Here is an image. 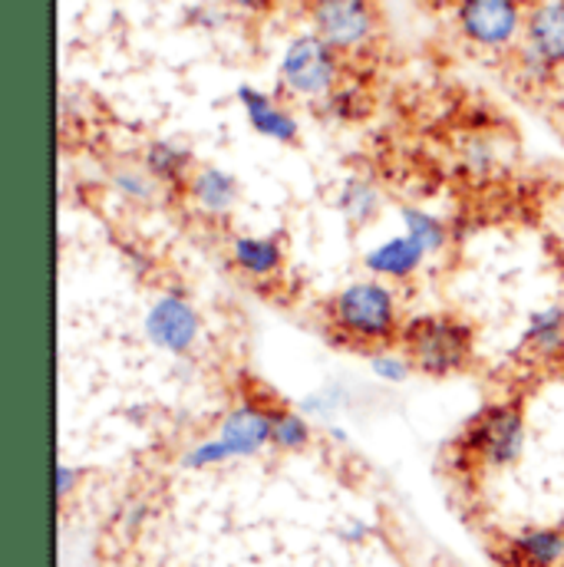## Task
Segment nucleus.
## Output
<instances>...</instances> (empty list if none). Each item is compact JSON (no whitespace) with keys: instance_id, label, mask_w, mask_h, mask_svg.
Segmentation results:
<instances>
[{"instance_id":"obj_1","label":"nucleus","mask_w":564,"mask_h":567,"mask_svg":"<svg viewBox=\"0 0 564 567\" xmlns=\"http://www.w3.org/2000/svg\"><path fill=\"white\" fill-rule=\"evenodd\" d=\"M472 330L449 313L417 317L403 327V353L410 357L413 370L425 377H449L465 370L472 360Z\"/></svg>"},{"instance_id":"obj_2","label":"nucleus","mask_w":564,"mask_h":567,"mask_svg":"<svg viewBox=\"0 0 564 567\" xmlns=\"http://www.w3.org/2000/svg\"><path fill=\"white\" fill-rule=\"evenodd\" d=\"M334 327L360 343H387L400 330V300L383 281H353L330 300Z\"/></svg>"},{"instance_id":"obj_3","label":"nucleus","mask_w":564,"mask_h":567,"mask_svg":"<svg viewBox=\"0 0 564 567\" xmlns=\"http://www.w3.org/2000/svg\"><path fill=\"white\" fill-rule=\"evenodd\" d=\"M265 445H271V410L258 403H238L225 413L215 435L188 445L182 455V468H212L235 458H252Z\"/></svg>"},{"instance_id":"obj_4","label":"nucleus","mask_w":564,"mask_h":567,"mask_svg":"<svg viewBox=\"0 0 564 567\" xmlns=\"http://www.w3.org/2000/svg\"><path fill=\"white\" fill-rule=\"evenodd\" d=\"M278 76L290 96L327 100L340 80V53L317 33H300L287 43Z\"/></svg>"},{"instance_id":"obj_5","label":"nucleus","mask_w":564,"mask_h":567,"mask_svg":"<svg viewBox=\"0 0 564 567\" xmlns=\"http://www.w3.org/2000/svg\"><path fill=\"white\" fill-rule=\"evenodd\" d=\"M462 449L472 462L489 468H509L519 462L525 449V416L515 403H495L485 406L462 439Z\"/></svg>"},{"instance_id":"obj_6","label":"nucleus","mask_w":564,"mask_h":567,"mask_svg":"<svg viewBox=\"0 0 564 567\" xmlns=\"http://www.w3.org/2000/svg\"><path fill=\"white\" fill-rule=\"evenodd\" d=\"M310 23L337 53H357L373 43L380 13L373 0H310Z\"/></svg>"},{"instance_id":"obj_7","label":"nucleus","mask_w":564,"mask_h":567,"mask_svg":"<svg viewBox=\"0 0 564 567\" xmlns=\"http://www.w3.org/2000/svg\"><path fill=\"white\" fill-rule=\"evenodd\" d=\"M455 20L465 40L485 50H502L515 43L525 23L519 0H459Z\"/></svg>"},{"instance_id":"obj_8","label":"nucleus","mask_w":564,"mask_h":567,"mask_svg":"<svg viewBox=\"0 0 564 567\" xmlns=\"http://www.w3.org/2000/svg\"><path fill=\"white\" fill-rule=\"evenodd\" d=\"M145 333L158 350L182 357V353L195 350V343L202 337V317L188 297L162 293L145 313Z\"/></svg>"},{"instance_id":"obj_9","label":"nucleus","mask_w":564,"mask_h":567,"mask_svg":"<svg viewBox=\"0 0 564 567\" xmlns=\"http://www.w3.org/2000/svg\"><path fill=\"white\" fill-rule=\"evenodd\" d=\"M525 60L548 73L564 63V0H542L525 20Z\"/></svg>"},{"instance_id":"obj_10","label":"nucleus","mask_w":564,"mask_h":567,"mask_svg":"<svg viewBox=\"0 0 564 567\" xmlns=\"http://www.w3.org/2000/svg\"><path fill=\"white\" fill-rule=\"evenodd\" d=\"M564 565V528H525L505 545V567H562Z\"/></svg>"},{"instance_id":"obj_11","label":"nucleus","mask_w":564,"mask_h":567,"mask_svg":"<svg viewBox=\"0 0 564 567\" xmlns=\"http://www.w3.org/2000/svg\"><path fill=\"white\" fill-rule=\"evenodd\" d=\"M188 198L192 205L208 215V218H225L238 198H242V185L232 172L215 168V165H202L195 168V175L188 178Z\"/></svg>"},{"instance_id":"obj_12","label":"nucleus","mask_w":564,"mask_h":567,"mask_svg":"<svg viewBox=\"0 0 564 567\" xmlns=\"http://www.w3.org/2000/svg\"><path fill=\"white\" fill-rule=\"evenodd\" d=\"M425 258L429 255L410 235H397V238L380 241L373 251H367L363 261H367V271L377 281H407V278H413L423 268Z\"/></svg>"},{"instance_id":"obj_13","label":"nucleus","mask_w":564,"mask_h":567,"mask_svg":"<svg viewBox=\"0 0 564 567\" xmlns=\"http://www.w3.org/2000/svg\"><path fill=\"white\" fill-rule=\"evenodd\" d=\"M232 265L252 281H268L284 268L281 241L271 235H235Z\"/></svg>"},{"instance_id":"obj_14","label":"nucleus","mask_w":564,"mask_h":567,"mask_svg":"<svg viewBox=\"0 0 564 567\" xmlns=\"http://www.w3.org/2000/svg\"><path fill=\"white\" fill-rule=\"evenodd\" d=\"M238 100H242L245 116H248V123H252V130L258 136L284 142V145L297 142V123H294V116L284 106H278L268 93H262L255 86H242L238 90Z\"/></svg>"},{"instance_id":"obj_15","label":"nucleus","mask_w":564,"mask_h":567,"mask_svg":"<svg viewBox=\"0 0 564 567\" xmlns=\"http://www.w3.org/2000/svg\"><path fill=\"white\" fill-rule=\"evenodd\" d=\"M142 168L158 182V185H188L192 172V152L188 145L172 140L148 142L142 155Z\"/></svg>"},{"instance_id":"obj_16","label":"nucleus","mask_w":564,"mask_h":567,"mask_svg":"<svg viewBox=\"0 0 564 567\" xmlns=\"http://www.w3.org/2000/svg\"><path fill=\"white\" fill-rule=\"evenodd\" d=\"M525 347L539 360H564V307L552 303V307H542L529 317Z\"/></svg>"},{"instance_id":"obj_17","label":"nucleus","mask_w":564,"mask_h":567,"mask_svg":"<svg viewBox=\"0 0 564 567\" xmlns=\"http://www.w3.org/2000/svg\"><path fill=\"white\" fill-rule=\"evenodd\" d=\"M380 205H383L380 188H377L370 178H347V182L340 185L337 208H340V215H343L347 225H353V228L370 225V221L380 215Z\"/></svg>"},{"instance_id":"obj_18","label":"nucleus","mask_w":564,"mask_h":567,"mask_svg":"<svg viewBox=\"0 0 564 567\" xmlns=\"http://www.w3.org/2000/svg\"><path fill=\"white\" fill-rule=\"evenodd\" d=\"M400 218H403V235H410V238L423 248L425 255H439V251L445 248L449 228H445V221L435 218L432 212H425V208H403Z\"/></svg>"},{"instance_id":"obj_19","label":"nucleus","mask_w":564,"mask_h":567,"mask_svg":"<svg viewBox=\"0 0 564 567\" xmlns=\"http://www.w3.org/2000/svg\"><path fill=\"white\" fill-rule=\"evenodd\" d=\"M314 439V429L300 410H271V445L281 452H300Z\"/></svg>"},{"instance_id":"obj_20","label":"nucleus","mask_w":564,"mask_h":567,"mask_svg":"<svg viewBox=\"0 0 564 567\" xmlns=\"http://www.w3.org/2000/svg\"><path fill=\"white\" fill-rule=\"evenodd\" d=\"M110 182H113V188H116L130 205H152L155 195H158V188H162L145 168H136V165H120V168H113Z\"/></svg>"},{"instance_id":"obj_21","label":"nucleus","mask_w":564,"mask_h":567,"mask_svg":"<svg viewBox=\"0 0 564 567\" xmlns=\"http://www.w3.org/2000/svg\"><path fill=\"white\" fill-rule=\"evenodd\" d=\"M370 367H373V373H377L383 383H403V380L413 373V363H410L407 353H377V357L370 360Z\"/></svg>"},{"instance_id":"obj_22","label":"nucleus","mask_w":564,"mask_h":567,"mask_svg":"<svg viewBox=\"0 0 564 567\" xmlns=\"http://www.w3.org/2000/svg\"><path fill=\"white\" fill-rule=\"evenodd\" d=\"M83 482V468L80 465H70V462H60L57 465V498L66 502L73 495V488H80Z\"/></svg>"},{"instance_id":"obj_23","label":"nucleus","mask_w":564,"mask_h":567,"mask_svg":"<svg viewBox=\"0 0 564 567\" xmlns=\"http://www.w3.org/2000/svg\"><path fill=\"white\" fill-rule=\"evenodd\" d=\"M235 10H242V13H252V17H258V13H268L271 7H275V0H228Z\"/></svg>"}]
</instances>
